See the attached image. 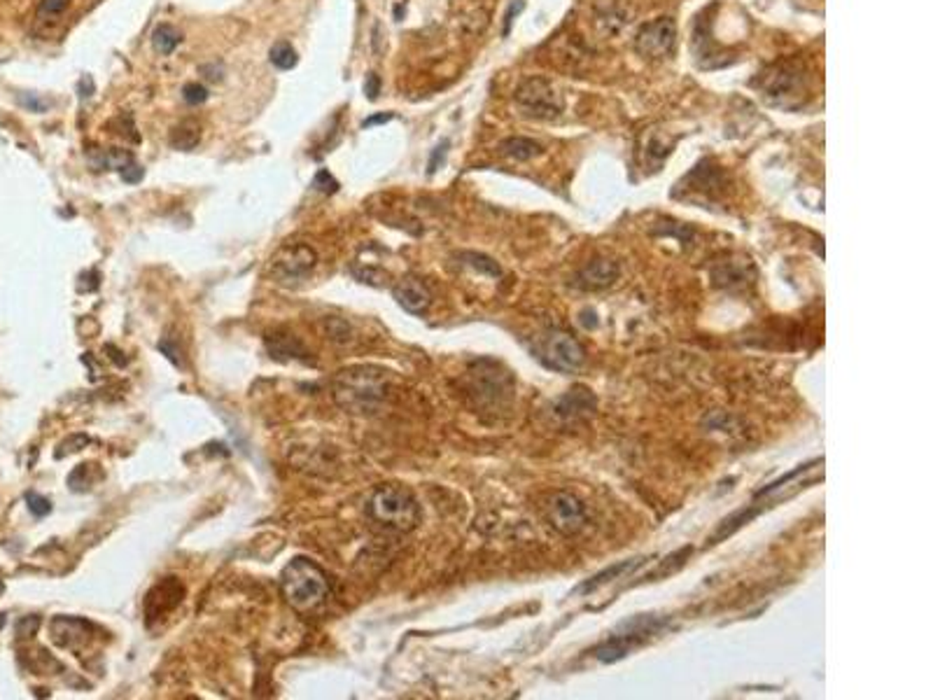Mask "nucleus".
Masks as SVG:
<instances>
[{"instance_id": "obj_36", "label": "nucleus", "mask_w": 933, "mask_h": 700, "mask_svg": "<svg viewBox=\"0 0 933 700\" xmlns=\"http://www.w3.org/2000/svg\"><path fill=\"white\" fill-rule=\"evenodd\" d=\"M364 91H367L369 100L378 99V94H381V77H378L376 73H371V76L367 77V82H364Z\"/></svg>"}, {"instance_id": "obj_34", "label": "nucleus", "mask_w": 933, "mask_h": 700, "mask_svg": "<svg viewBox=\"0 0 933 700\" xmlns=\"http://www.w3.org/2000/svg\"><path fill=\"white\" fill-rule=\"evenodd\" d=\"M352 274L358 275V278L362 282H371V285H381L383 278H385V275H383V271H376V269H364V271L352 269Z\"/></svg>"}, {"instance_id": "obj_7", "label": "nucleus", "mask_w": 933, "mask_h": 700, "mask_svg": "<svg viewBox=\"0 0 933 700\" xmlns=\"http://www.w3.org/2000/svg\"><path fill=\"white\" fill-rule=\"evenodd\" d=\"M315 264H318V255L311 245L289 243L271 259V275L282 285H292V282L306 281Z\"/></svg>"}, {"instance_id": "obj_37", "label": "nucleus", "mask_w": 933, "mask_h": 700, "mask_svg": "<svg viewBox=\"0 0 933 700\" xmlns=\"http://www.w3.org/2000/svg\"><path fill=\"white\" fill-rule=\"evenodd\" d=\"M395 117L392 113H381V115H374V117H367L362 122V126L367 129V126H376V124H385V122H390V119Z\"/></svg>"}, {"instance_id": "obj_21", "label": "nucleus", "mask_w": 933, "mask_h": 700, "mask_svg": "<svg viewBox=\"0 0 933 700\" xmlns=\"http://www.w3.org/2000/svg\"><path fill=\"white\" fill-rule=\"evenodd\" d=\"M182 43V33L178 31L173 24H159L154 31H152V47L157 54L162 57H169L178 50V44Z\"/></svg>"}, {"instance_id": "obj_10", "label": "nucleus", "mask_w": 933, "mask_h": 700, "mask_svg": "<svg viewBox=\"0 0 933 700\" xmlns=\"http://www.w3.org/2000/svg\"><path fill=\"white\" fill-rule=\"evenodd\" d=\"M549 519L557 530L565 535H574L586 525L589 512L581 500H576L570 493H557L549 500Z\"/></svg>"}, {"instance_id": "obj_22", "label": "nucleus", "mask_w": 933, "mask_h": 700, "mask_svg": "<svg viewBox=\"0 0 933 700\" xmlns=\"http://www.w3.org/2000/svg\"><path fill=\"white\" fill-rule=\"evenodd\" d=\"M201 140V126L196 124V122H182V124H178L173 131H170V145L176 147V150H182V152H189V150H194L196 145H199Z\"/></svg>"}, {"instance_id": "obj_28", "label": "nucleus", "mask_w": 933, "mask_h": 700, "mask_svg": "<svg viewBox=\"0 0 933 700\" xmlns=\"http://www.w3.org/2000/svg\"><path fill=\"white\" fill-rule=\"evenodd\" d=\"M313 187L322 192V195H334V192H338V182L329 171L320 169L313 178Z\"/></svg>"}, {"instance_id": "obj_18", "label": "nucleus", "mask_w": 933, "mask_h": 700, "mask_svg": "<svg viewBox=\"0 0 933 700\" xmlns=\"http://www.w3.org/2000/svg\"><path fill=\"white\" fill-rule=\"evenodd\" d=\"M500 152L504 156H511V159H516V162H530V159L542 155L544 147H542V143L533 140V138L516 136V138H507V140L500 145Z\"/></svg>"}, {"instance_id": "obj_15", "label": "nucleus", "mask_w": 933, "mask_h": 700, "mask_svg": "<svg viewBox=\"0 0 933 700\" xmlns=\"http://www.w3.org/2000/svg\"><path fill=\"white\" fill-rule=\"evenodd\" d=\"M392 294H395L397 304H399L404 311L414 313V315L425 313L427 308H430V301H432L425 285L420 281H415V278H404V281L397 282Z\"/></svg>"}, {"instance_id": "obj_9", "label": "nucleus", "mask_w": 933, "mask_h": 700, "mask_svg": "<svg viewBox=\"0 0 933 700\" xmlns=\"http://www.w3.org/2000/svg\"><path fill=\"white\" fill-rule=\"evenodd\" d=\"M539 360L557 371H576L586 360V353L570 334H563V331H556V334H549L542 344V353H539Z\"/></svg>"}, {"instance_id": "obj_4", "label": "nucleus", "mask_w": 933, "mask_h": 700, "mask_svg": "<svg viewBox=\"0 0 933 700\" xmlns=\"http://www.w3.org/2000/svg\"><path fill=\"white\" fill-rule=\"evenodd\" d=\"M367 512L374 523L395 532L414 530L420 521L418 502L404 486L376 488L367 502Z\"/></svg>"}, {"instance_id": "obj_16", "label": "nucleus", "mask_w": 933, "mask_h": 700, "mask_svg": "<svg viewBox=\"0 0 933 700\" xmlns=\"http://www.w3.org/2000/svg\"><path fill=\"white\" fill-rule=\"evenodd\" d=\"M266 348H269L273 360L289 362V360H299V362H311L306 346L301 344L295 334H285V331H273L266 337Z\"/></svg>"}, {"instance_id": "obj_26", "label": "nucleus", "mask_w": 933, "mask_h": 700, "mask_svg": "<svg viewBox=\"0 0 933 700\" xmlns=\"http://www.w3.org/2000/svg\"><path fill=\"white\" fill-rule=\"evenodd\" d=\"M182 99H185V103H189V106H201V103H206L208 100V89L203 87V84H199V82H189V84H185V89H182Z\"/></svg>"}, {"instance_id": "obj_33", "label": "nucleus", "mask_w": 933, "mask_h": 700, "mask_svg": "<svg viewBox=\"0 0 933 700\" xmlns=\"http://www.w3.org/2000/svg\"><path fill=\"white\" fill-rule=\"evenodd\" d=\"M446 150H448V143H446V140H444V143H441V145H437V147H434L432 156H430V163H427V173H430V175L437 173L439 163L444 162Z\"/></svg>"}, {"instance_id": "obj_24", "label": "nucleus", "mask_w": 933, "mask_h": 700, "mask_svg": "<svg viewBox=\"0 0 933 700\" xmlns=\"http://www.w3.org/2000/svg\"><path fill=\"white\" fill-rule=\"evenodd\" d=\"M269 61L273 63L278 70H292L297 63H299V57H297V50L288 40H278V43L271 47Z\"/></svg>"}, {"instance_id": "obj_1", "label": "nucleus", "mask_w": 933, "mask_h": 700, "mask_svg": "<svg viewBox=\"0 0 933 700\" xmlns=\"http://www.w3.org/2000/svg\"><path fill=\"white\" fill-rule=\"evenodd\" d=\"M388 394V378L376 367H351L334 378V400L345 413H374Z\"/></svg>"}, {"instance_id": "obj_35", "label": "nucleus", "mask_w": 933, "mask_h": 700, "mask_svg": "<svg viewBox=\"0 0 933 700\" xmlns=\"http://www.w3.org/2000/svg\"><path fill=\"white\" fill-rule=\"evenodd\" d=\"M38 625H40L38 616H26V619H21L20 625H17V632H20L21 638H28V635H33V632L38 631Z\"/></svg>"}, {"instance_id": "obj_30", "label": "nucleus", "mask_w": 933, "mask_h": 700, "mask_svg": "<svg viewBox=\"0 0 933 700\" xmlns=\"http://www.w3.org/2000/svg\"><path fill=\"white\" fill-rule=\"evenodd\" d=\"M68 5L70 0H40L38 17H57V14H61Z\"/></svg>"}, {"instance_id": "obj_19", "label": "nucleus", "mask_w": 933, "mask_h": 700, "mask_svg": "<svg viewBox=\"0 0 933 700\" xmlns=\"http://www.w3.org/2000/svg\"><path fill=\"white\" fill-rule=\"evenodd\" d=\"M89 162H91L96 171H122L126 163L133 162V156L126 150H117V147H107V150L96 147V150L89 152Z\"/></svg>"}, {"instance_id": "obj_29", "label": "nucleus", "mask_w": 933, "mask_h": 700, "mask_svg": "<svg viewBox=\"0 0 933 700\" xmlns=\"http://www.w3.org/2000/svg\"><path fill=\"white\" fill-rule=\"evenodd\" d=\"M327 334H329V338H334V341H341V344L351 341V327L338 318L327 320Z\"/></svg>"}, {"instance_id": "obj_6", "label": "nucleus", "mask_w": 933, "mask_h": 700, "mask_svg": "<svg viewBox=\"0 0 933 700\" xmlns=\"http://www.w3.org/2000/svg\"><path fill=\"white\" fill-rule=\"evenodd\" d=\"M665 624H668V619H660V616H637V619L628 621L619 632H614L607 642L597 647L596 656L605 663L619 661V658L628 656L635 647L653 638L658 631H663Z\"/></svg>"}, {"instance_id": "obj_27", "label": "nucleus", "mask_w": 933, "mask_h": 700, "mask_svg": "<svg viewBox=\"0 0 933 700\" xmlns=\"http://www.w3.org/2000/svg\"><path fill=\"white\" fill-rule=\"evenodd\" d=\"M26 505H28V512L33 513V516H38V519H43V516H47V513L51 512V502L47 500V497H43L40 493H26Z\"/></svg>"}, {"instance_id": "obj_13", "label": "nucleus", "mask_w": 933, "mask_h": 700, "mask_svg": "<svg viewBox=\"0 0 933 700\" xmlns=\"http://www.w3.org/2000/svg\"><path fill=\"white\" fill-rule=\"evenodd\" d=\"M619 278V264L614 259H593L576 274V285L581 290H605Z\"/></svg>"}, {"instance_id": "obj_32", "label": "nucleus", "mask_w": 933, "mask_h": 700, "mask_svg": "<svg viewBox=\"0 0 933 700\" xmlns=\"http://www.w3.org/2000/svg\"><path fill=\"white\" fill-rule=\"evenodd\" d=\"M120 173H122V180H124V182H129V185H136V182H140V180H143V175H145V171H143V169H140L138 163H136V162H131V163H126V166H124V169H122V171H120Z\"/></svg>"}, {"instance_id": "obj_5", "label": "nucleus", "mask_w": 933, "mask_h": 700, "mask_svg": "<svg viewBox=\"0 0 933 700\" xmlns=\"http://www.w3.org/2000/svg\"><path fill=\"white\" fill-rule=\"evenodd\" d=\"M514 100L518 113L533 122H553L565 110L563 94L553 87V82L537 76L520 82L516 87Z\"/></svg>"}, {"instance_id": "obj_38", "label": "nucleus", "mask_w": 933, "mask_h": 700, "mask_svg": "<svg viewBox=\"0 0 933 700\" xmlns=\"http://www.w3.org/2000/svg\"><path fill=\"white\" fill-rule=\"evenodd\" d=\"M520 7H523V3H520V0H518V3H514V5H511V10H509L507 24H504V28H502V33H504V36H509V31H511V24H514V17H516V12H518Z\"/></svg>"}, {"instance_id": "obj_2", "label": "nucleus", "mask_w": 933, "mask_h": 700, "mask_svg": "<svg viewBox=\"0 0 933 700\" xmlns=\"http://www.w3.org/2000/svg\"><path fill=\"white\" fill-rule=\"evenodd\" d=\"M281 588L285 601L297 612H311L322 605L329 593V582L320 565L308 558H295L285 565L281 575Z\"/></svg>"}, {"instance_id": "obj_8", "label": "nucleus", "mask_w": 933, "mask_h": 700, "mask_svg": "<svg viewBox=\"0 0 933 700\" xmlns=\"http://www.w3.org/2000/svg\"><path fill=\"white\" fill-rule=\"evenodd\" d=\"M676 24L670 17L649 21L635 36V52L644 59H665L675 50Z\"/></svg>"}, {"instance_id": "obj_31", "label": "nucleus", "mask_w": 933, "mask_h": 700, "mask_svg": "<svg viewBox=\"0 0 933 700\" xmlns=\"http://www.w3.org/2000/svg\"><path fill=\"white\" fill-rule=\"evenodd\" d=\"M89 444V437H84V434H75V437H70L68 441H63L57 450V457H63L66 453H75V450H80L82 446H87Z\"/></svg>"}, {"instance_id": "obj_17", "label": "nucleus", "mask_w": 933, "mask_h": 700, "mask_svg": "<svg viewBox=\"0 0 933 700\" xmlns=\"http://www.w3.org/2000/svg\"><path fill=\"white\" fill-rule=\"evenodd\" d=\"M628 21H630V12L621 5L619 0H600L596 5V26L605 36L623 31Z\"/></svg>"}, {"instance_id": "obj_11", "label": "nucleus", "mask_w": 933, "mask_h": 700, "mask_svg": "<svg viewBox=\"0 0 933 700\" xmlns=\"http://www.w3.org/2000/svg\"><path fill=\"white\" fill-rule=\"evenodd\" d=\"M185 598V588L178 582L176 577H169L159 582L157 586L152 588L147 598H145V616H147V624L152 625V621L163 619L166 614L173 612L178 605Z\"/></svg>"}, {"instance_id": "obj_23", "label": "nucleus", "mask_w": 933, "mask_h": 700, "mask_svg": "<svg viewBox=\"0 0 933 700\" xmlns=\"http://www.w3.org/2000/svg\"><path fill=\"white\" fill-rule=\"evenodd\" d=\"M639 565H644V561H635V558L633 561H623V563H619V565H612V568H607L605 572H600V575L590 577L589 582L581 586V591L583 593H589V591H593V588L602 586V584H609L612 579H619V577H623L626 572H630V569L639 568Z\"/></svg>"}, {"instance_id": "obj_14", "label": "nucleus", "mask_w": 933, "mask_h": 700, "mask_svg": "<svg viewBox=\"0 0 933 700\" xmlns=\"http://www.w3.org/2000/svg\"><path fill=\"white\" fill-rule=\"evenodd\" d=\"M682 182H689V187H682V185H676L679 187V192L682 189H689L691 195H708L712 196L715 192H719V189H723V173H721L716 166H712L709 162H702L698 163L693 171H691L686 178H684Z\"/></svg>"}, {"instance_id": "obj_25", "label": "nucleus", "mask_w": 933, "mask_h": 700, "mask_svg": "<svg viewBox=\"0 0 933 700\" xmlns=\"http://www.w3.org/2000/svg\"><path fill=\"white\" fill-rule=\"evenodd\" d=\"M460 257H463L467 266H471V269H477L478 274L493 275V278H500V275H502L500 264H497L495 259H490V257L481 255V252H463V255H460Z\"/></svg>"}, {"instance_id": "obj_12", "label": "nucleus", "mask_w": 933, "mask_h": 700, "mask_svg": "<svg viewBox=\"0 0 933 700\" xmlns=\"http://www.w3.org/2000/svg\"><path fill=\"white\" fill-rule=\"evenodd\" d=\"M51 640L61 647V649L77 651L82 644L89 642V632L94 631V625L77 616H57L50 624Z\"/></svg>"}, {"instance_id": "obj_3", "label": "nucleus", "mask_w": 933, "mask_h": 700, "mask_svg": "<svg viewBox=\"0 0 933 700\" xmlns=\"http://www.w3.org/2000/svg\"><path fill=\"white\" fill-rule=\"evenodd\" d=\"M756 84L763 99L779 107L794 110V107H801L808 96L810 76L801 59H789V61H779L771 68H765L758 76Z\"/></svg>"}, {"instance_id": "obj_20", "label": "nucleus", "mask_w": 933, "mask_h": 700, "mask_svg": "<svg viewBox=\"0 0 933 700\" xmlns=\"http://www.w3.org/2000/svg\"><path fill=\"white\" fill-rule=\"evenodd\" d=\"M752 264H749V259H723V262H716L715 271H712V275H715V282L716 285H735V282H745L747 281V269H749Z\"/></svg>"}]
</instances>
